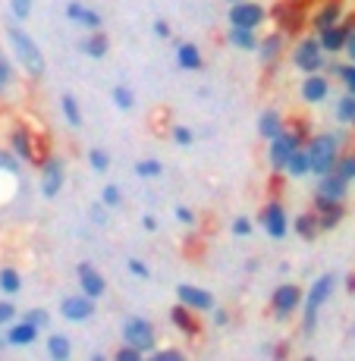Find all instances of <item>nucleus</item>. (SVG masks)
<instances>
[{
  "label": "nucleus",
  "mask_w": 355,
  "mask_h": 361,
  "mask_svg": "<svg viewBox=\"0 0 355 361\" xmlns=\"http://www.w3.org/2000/svg\"><path fill=\"white\" fill-rule=\"evenodd\" d=\"M333 289H337V274H330V270L321 274L308 289H305V298H302V327H299L305 339H311L318 333V317H321L324 305L330 302Z\"/></svg>",
  "instance_id": "f257e3e1"
},
{
  "label": "nucleus",
  "mask_w": 355,
  "mask_h": 361,
  "mask_svg": "<svg viewBox=\"0 0 355 361\" xmlns=\"http://www.w3.org/2000/svg\"><path fill=\"white\" fill-rule=\"evenodd\" d=\"M6 41H10L13 57H16V63L23 66L25 75H32V79H41V75L47 73L44 51H41L38 41H35L32 35L23 29V25H13V23L6 25Z\"/></svg>",
  "instance_id": "f03ea898"
},
{
  "label": "nucleus",
  "mask_w": 355,
  "mask_h": 361,
  "mask_svg": "<svg viewBox=\"0 0 355 361\" xmlns=\"http://www.w3.org/2000/svg\"><path fill=\"white\" fill-rule=\"evenodd\" d=\"M305 148L311 157V176H324L337 166L339 154H343V135L339 132H315Z\"/></svg>",
  "instance_id": "7ed1b4c3"
},
{
  "label": "nucleus",
  "mask_w": 355,
  "mask_h": 361,
  "mask_svg": "<svg viewBox=\"0 0 355 361\" xmlns=\"http://www.w3.org/2000/svg\"><path fill=\"white\" fill-rule=\"evenodd\" d=\"M267 16L274 19L277 32L283 35H302L305 25H311V16H308V6L302 0H280L267 10Z\"/></svg>",
  "instance_id": "20e7f679"
},
{
  "label": "nucleus",
  "mask_w": 355,
  "mask_h": 361,
  "mask_svg": "<svg viewBox=\"0 0 355 361\" xmlns=\"http://www.w3.org/2000/svg\"><path fill=\"white\" fill-rule=\"evenodd\" d=\"M327 57H330V54L321 47L318 35H302V38L292 44V66H296L302 75L324 73V69H327Z\"/></svg>",
  "instance_id": "39448f33"
},
{
  "label": "nucleus",
  "mask_w": 355,
  "mask_h": 361,
  "mask_svg": "<svg viewBox=\"0 0 355 361\" xmlns=\"http://www.w3.org/2000/svg\"><path fill=\"white\" fill-rule=\"evenodd\" d=\"M123 343H129V345H136L138 352H145V355H151L155 352V345H157V330H155V324L148 321V317H142V314H129V317H123Z\"/></svg>",
  "instance_id": "423d86ee"
},
{
  "label": "nucleus",
  "mask_w": 355,
  "mask_h": 361,
  "mask_svg": "<svg viewBox=\"0 0 355 361\" xmlns=\"http://www.w3.org/2000/svg\"><path fill=\"white\" fill-rule=\"evenodd\" d=\"M302 298H305L302 286H296V283H280V286L270 293V311H274V317L283 324L302 308Z\"/></svg>",
  "instance_id": "0eeeda50"
},
{
  "label": "nucleus",
  "mask_w": 355,
  "mask_h": 361,
  "mask_svg": "<svg viewBox=\"0 0 355 361\" xmlns=\"http://www.w3.org/2000/svg\"><path fill=\"white\" fill-rule=\"evenodd\" d=\"M57 311H60V317H64V321H69V324H85V321H92V317H95V311H97V298L85 295V293L79 289V293L60 298Z\"/></svg>",
  "instance_id": "6e6552de"
},
{
  "label": "nucleus",
  "mask_w": 355,
  "mask_h": 361,
  "mask_svg": "<svg viewBox=\"0 0 355 361\" xmlns=\"http://www.w3.org/2000/svg\"><path fill=\"white\" fill-rule=\"evenodd\" d=\"M258 224H261V230L270 235V239H287V233H289V217H287V207H283V201L280 198H267V204L261 207V214H258Z\"/></svg>",
  "instance_id": "1a4fd4ad"
},
{
  "label": "nucleus",
  "mask_w": 355,
  "mask_h": 361,
  "mask_svg": "<svg viewBox=\"0 0 355 361\" xmlns=\"http://www.w3.org/2000/svg\"><path fill=\"white\" fill-rule=\"evenodd\" d=\"M267 19H270L267 6L258 4V0H239V4H229V10H227V23L242 25V29H258Z\"/></svg>",
  "instance_id": "9d476101"
},
{
  "label": "nucleus",
  "mask_w": 355,
  "mask_h": 361,
  "mask_svg": "<svg viewBox=\"0 0 355 361\" xmlns=\"http://www.w3.org/2000/svg\"><path fill=\"white\" fill-rule=\"evenodd\" d=\"M66 183V161L57 154H51L44 164H41V195L44 198H57L64 192Z\"/></svg>",
  "instance_id": "9b49d317"
},
{
  "label": "nucleus",
  "mask_w": 355,
  "mask_h": 361,
  "mask_svg": "<svg viewBox=\"0 0 355 361\" xmlns=\"http://www.w3.org/2000/svg\"><path fill=\"white\" fill-rule=\"evenodd\" d=\"M311 207L318 211V220H321V233L337 230V226L346 220V201H330V198H324L321 192H315V198H311Z\"/></svg>",
  "instance_id": "f8f14e48"
},
{
  "label": "nucleus",
  "mask_w": 355,
  "mask_h": 361,
  "mask_svg": "<svg viewBox=\"0 0 355 361\" xmlns=\"http://www.w3.org/2000/svg\"><path fill=\"white\" fill-rule=\"evenodd\" d=\"M10 145H13V154L19 157V161H25V164H35V166H41L47 161L51 154H44V151H38L35 148V135L25 126H16L13 129V135H10Z\"/></svg>",
  "instance_id": "ddd939ff"
},
{
  "label": "nucleus",
  "mask_w": 355,
  "mask_h": 361,
  "mask_svg": "<svg viewBox=\"0 0 355 361\" xmlns=\"http://www.w3.org/2000/svg\"><path fill=\"white\" fill-rule=\"evenodd\" d=\"M330 75L327 73H308L302 75V85H299V98L305 104H311V107H318V104H324L330 98Z\"/></svg>",
  "instance_id": "4468645a"
},
{
  "label": "nucleus",
  "mask_w": 355,
  "mask_h": 361,
  "mask_svg": "<svg viewBox=\"0 0 355 361\" xmlns=\"http://www.w3.org/2000/svg\"><path fill=\"white\" fill-rule=\"evenodd\" d=\"M355 29V19H346V23H337V25H327V29L315 32L318 41H321V47L330 57H337V54L346 51V41H349V32Z\"/></svg>",
  "instance_id": "2eb2a0df"
},
{
  "label": "nucleus",
  "mask_w": 355,
  "mask_h": 361,
  "mask_svg": "<svg viewBox=\"0 0 355 361\" xmlns=\"http://www.w3.org/2000/svg\"><path fill=\"white\" fill-rule=\"evenodd\" d=\"M176 302L189 305V308L198 311V314H211V311L217 308L214 295L207 293V289H201V286H192V283H179L176 286Z\"/></svg>",
  "instance_id": "dca6fc26"
},
{
  "label": "nucleus",
  "mask_w": 355,
  "mask_h": 361,
  "mask_svg": "<svg viewBox=\"0 0 355 361\" xmlns=\"http://www.w3.org/2000/svg\"><path fill=\"white\" fill-rule=\"evenodd\" d=\"M283 51H287V35L283 32H270V35H264L261 38V44H258V60H261V66L267 69V73H274L277 63H280V57H283Z\"/></svg>",
  "instance_id": "f3484780"
},
{
  "label": "nucleus",
  "mask_w": 355,
  "mask_h": 361,
  "mask_svg": "<svg viewBox=\"0 0 355 361\" xmlns=\"http://www.w3.org/2000/svg\"><path fill=\"white\" fill-rule=\"evenodd\" d=\"M76 280H79L82 293L92 295V298H101L104 293H107V280H104V274L95 267L92 261H79V264H76Z\"/></svg>",
  "instance_id": "a211bd4d"
},
{
  "label": "nucleus",
  "mask_w": 355,
  "mask_h": 361,
  "mask_svg": "<svg viewBox=\"0 0 355 361\" xmlns=\"http://www.w3.org/2000/svg\"><path fill=\"white\" fill-rule=\"evenodd\" d=\"M66 19L76 25H82L85 32H95V29H104V16L101 10H95V6L82 4V0H69L66 4Z\"/></svg>",
  "instance_id": "6ab92c4d"
},
{
  "label": "nucleus",
  "mask_w": 355,
  "mask_h": 361,
  "mask_svg": "<svg viewBox=\"0 0 355 361\" xmlns=\"http://www.w3.org/2000/svg\"><path fill=\"white\" fill-rule=\"evenodd\" d=\"M170 324L176 327L179 333H183L186 339H195L201 333V321H198V311H192L189 305H183V302H176L170 308Z\"/></svg>",
  "instance_id": "aec40b11"
},
{
  "label": "nucleus",
  "mask_w": 355,
  "mask_h": 361,
  "mask_svg": "<svg viewBox=\"0 0 355 361\" xmlns=\"http://www.w3.org/2000/svg\"><path fill=\"white\" fill-rule=\"evenodd\" d=\"M343 0H318V10L311 13V29L321 32L327 25L343 23Z\"/></svg>",
  "instance_id": "412c9836"
},
{
  "label": "nucleus",
  "mask_w": 355,
  "mask_h": 361,
  "mask_svg": "<svg viewBox=\"0 0 355 361\" xmlns=\"http://www.w3.org/2000/svg\"><path fill=\"white\" fill-rule=\"evenodd\" d=\"M76 47H79V54H85L88 60H104L110 54V38L104 35V29H95V32L82 35Z\"/></svg>",
  "instance_id": "4be33fe9"
},
{
  "label": "nucleus",
  "mask_w": 355,
  "mask_h": 361,
  "mask_svg": "<svg viewBox=\"0 0 355 361\" xmlns=\"http://www.w3.org/2000/svg\"><path fill=\"white\" fill-rule=\"evenodd\" d=\"M349 179H343L339 173H324V176H318V192H321L324 198L330 201H346V195H349Z\"/></svg>",
  "instance_id": "5701e85b"
},
{
  "label": "nucleus",
  "mask_w": 355,
  "mask_h": 361,
  "mask_svg": "<svg viewBox=\"0 0 355 361\" xmlns=\"http://www.w3.org/2000/svg\"><path fill=\"white\" fill-rule=\"evenodd\" d=\"M258 29H242V25H227V41L236 47V51H246V54H255L261 44V38L255 35Z\"/></svg>",
  "instance_id": "b1692460"
},
{
  "label": "nucleus",
  "mask_w": 355,
  "mask_h": 361,
  "mask_svg": "<svg viewBox=\"0 0 355 361\" xmlns=\"http://www.w3.org/2000/svg\"><path fill=\"white\" fill-rule=\"evenodd\" d=\"M292 233L305 242H315L318 235H321V220H318L315 207H311V211H302L296 220H292Z\"/></svg>",
  "instance_id": "393cba45"
},
{
  "label": "nucleus",
  "mask_w": 355,
  "mask_h": 361,
  "mask_svg": "<svg viewBox=\"0 0 355 361\" xmlns=\"http://www.w3.org/2000/svg\"><path fill=\"white\" fill-rule=\"evenodd\" d=\"M176 66L186 69V73H198V69L205 66L201 47L192 44V41H183V44H176Z\"/></svg>",
  "instance_id": "a878e982"
},
{
  "label": "nucleus",
  "mask_w": 355,
  "mask_h": 361,
  "mask_svg": "<svg viewBox=\"0 0 355 361\" xmlns=\"http://www.w3.org/2000/svg\"><path fill=\"white\" fill-rule=\"evenodd\" d=\"M283 126H287V120H283L280 110H274V107L261 110V116H258V135L264 138V142H270V138L280 135Z\"/></svg>",
  "instance_id": "bb28decb"
},
{
  "label": "nucleus",
  "mask_w": 355,
  "mask_h": 361,
  "mask_svg": "<svg viewBox=\"0 0 355 361\" xmlns=\"http://www.w3.org/2000/svg\"><path fill=\"white\" fill-rule=\"evenodd\" d=\"M38 336H41V330L25 321V317L19 324H10V330H6V343L10 345H32Z\"/></svg>",
  "instance_id": "cd10ccee"
},
{
  "label": "nucleus",
  "mask_w": 355,
  "mask_h": 361,
  "mask_svg": "<svg viewBox=\"0 0 355 361\" xmlns=\"http://www.w3.org/2000/svg\"><path fill=\"white\" fill-rule=\"evenodd\" d=\"M47 355H51V361L73 358V343H69L66 333H51V336H47Z\"/></svg>",
  "instance_id": "c85d7f7f"
},
{
  "label": "nucleus",
  "mask_w": 355,
  "mask_h": 361,
  "mask_svg": "<svg viewBox=\"0 0 355 361\" xmlns=\"http://www.w3.org/2000/svg\"><path fill=\"white\" fill-rule=\"evenodd\" d=\"M287 176H292V179H305V176H311V157H308V148H299L296 154L289 157V164H287Z\"/></svg>",
  "instance_id": "c756f323"
},
{
  "label": "nucleus",
  "mask_w": 355,
  "mask_h": 361,
  "mask_svg": "<svg viewBox=\"0 0 355 361\" xmlns=\"http://www.w3.org/2000/svg\"><path fill=\"white\" fill-rule=\"evenodd\" d=\"M60 110H64V120L69 123L73 129H82V110H79V101H76V94L73 92H64L60 94Z\"/></svg>",
  "instance_id": "7c9ffc66"
},
{
  "label": "nucleus",
  "mask_w": 355,
  "mask_h": 361,
  "mask_svg": "<svg viewBox=\"0 0 355 361\" xmlns=\"http://www.w3.org/2000/svg\"><path fill=\"white\" fill-rule=\"evenodd\" d=\"M110 101H114V107L120 110V114H132V110H136V92H132L129 85L110 88Z\"/></svg>",
  "instance_id": "2f4dec72"
},
{
  "label": "nucleus",
  "mask_w": 355,
  "mask_h": 361,
  "mask_svg": "<svg viewBox=\"0 0 355 361\" xmlns=\"http://www.w3.org/2000/svg\"><path fill=\"white\" fill-rule=\"evenodd\" d=\"M337 120L343 123V126L355 129V94L343 92V98L337 101Z\"/></svg>",
  "instance_id": "473e14b6"
},
{
  "label": "nucleus",
  "mask_w": 355,
  "mask_h": 361,
  "mask_svg": "<svg viewBox=\"0 0 355 361\" xmlns=\"http://www.w3.org/2000/svg\"><path fill=\"white\" fill-rule=\"evenodd\" d=\"M19 289H23V274H19L16 267H4V270H0V293L16 295Z\"/></svg>",
  "instance_id": "72a5a7b5"
},
{
  "label": "nucleus",
  "mask_w": 355,
  "mask_h": 361,
  "mask_svg": "<svg viewBox=\"0 0 355 361\" xmlns=\"http://www.w3.org/2000/svg\"><path fill=\"white\" fill-rule=\"evenodd\" d=\"M136 176L138 179H157L164 173V164L161 161H155V157H142V161H136Z\"/></svg>",
  "instance_id": "f704fd0d"
},
{
  "label": "nucleus",
  "mask_w": 355,
  "mask_h": 361,
  "mask_svg": "<svg viewBox=\"0 0 355 361\" xmlns=\"http://www.w3.org/2000/svg\"><path fill=\"white\" fill-rule=\"evenodd\" d=\"M333 173H339L343 179L355 183V151H343V154H339V161H337V166H333Z\"/></svg>",
  "instance_id": "c9c22d12"
},
{
  "label": "nucleus",
  "mask_w": 355,
  "mask_h": 361,
  "mask_svg": "<svg viewBox=\"0 0 355 361\" xmlns=\"http://www.w3.org/2000/svg\"><path fill=\"white\" fill-rule=\"evenodd\" d=\"M337 82H339V85H343L349 94H355V63H352V60H346V63H339Z\"/></svg>",
  "instance_id": "e433bc0d"
},
{
  "label": "nucleus",
  "mask_w": 355,
  "mask_h": 361,
  "mask_svg": "<svg viewBox=\"0 0 355 361\" xmlns=\"http://www.w3.org/2000/svg\"><path fill=\"white\" fill-rule=\"evenodd\" d=\"M25 321L35 324V327L44 333V330H51V311L47 308H29L25 311Z\"/></svg>",
  "instance_id": "4c0bfd02"
},
{
  "label": "nucleus",
  "mask_w": 355,
  "mask_h": 361,
  "mask_svg": "<svg viewBox=\"0 0 355 361\" xmlns=\"http://www.w3.org/2000/svg\"><path fill=\"white\" fill-rule=\"evenodd\" d=\"M88 164L95 173H107L110 170V154L104 148H88Z\"/></svg>",
  "instance_id": "58836bf2"
},
{
  "label": "nucleus",
  "mask_w": 355,
  "mask_h": 361,
  "mask_svg": "<svg viewBox=\"0 0 355 361\" xmlns=\"http://www.w3.org/2000/svg\"><path fill=\"white\" fill-rule=\"evenodd\" d=\"M101 201L110 207V211H114V207H120V204H123V189H120L116 183H107V185L101 189Z\"/></svg>",
  "instance_id": "ea45409f"
},
{
  "label": "nucleus",
  "mask_w": 355,
  "mask_h": 361,
  "mask_svg": "<svg viewBox=\"0 0 355 361\" xmlns=\"http://www.w3.org/2000/svg\"><path fill=\"white\" fill-rule=\"evenodd\" d=\"M170 138L179 145V148H189V145H195V132H192L189 126H183V123L170 126Z\"/></svg>",
  "instance_id": "a19ab883"
},
{
  "label": "nucleus",
  "mask_w": 355,
  "mask_h": 361,
  "mask_svg": "<svg viewBox=\"0 0 355 361\" xmlns=\"http://www.w3.org/2000/svg\"><path fill=\"white\" fill-rule=\"evenodd\" d=\"M13 88V63L6 60V54L0 51V94H6Z\"/></svg>",
  "instance_id": "79ce46f5"
},
{
  "label": "nucleus",
  "mask_w": 355,
  "mask_h": 361,
  "mask_svg": "<svg viewBox=\"0 0 355 361\" xmlns=\"http://www.w3.org/2000/svg\"><path fill=\"white\" fill-rule=\"evenodd\" d=\"M252 230H255V224H252V217H246V214H242V217H236L233 224H229V233H233L236 239H248Z\"/></svg>",
  "instance_id": "37998d69"
},
{
  "label": "nucleus",
  "mask_w": 355,
  "mask_h": 361,
  "mask_svg": "<svg viewBox=\"0 0 355 361\" xmlns=\"http://www.w3.org/2000/svg\"><path fill=\"white\" fill-rule=\"evenodd\" d=\"M107 211H110V207L104 204V201H95V204L88 207V220H92L95 226H107V220H110Z\"/></svg>",
  "instance_id": "c03bdc74"
},
{
  "label": "nucleus",
  "mask_w": 355,
  "mask_h": 361,
  "mask_svg": "<svg viewBox=\"0 0 355 361\" xmlns=\"http://www.w3.org/2000/svg\"><path fill=\"white\" fill-rule=\"evenodd\" d=\"M32 6H35V0H10V13H13V19L25 23V19L32 16Z\"/></svg>",
  "instance_id": "a18cd8bd"
},
{
  "label": "nucleus",
  "mask_w": 355,
  "mask_h": 361,
  "mask_svg": "<svg viewBox=\"0 0 355 361\" xmlns=\"http://www.w3.org/2000/svg\"><path fill=\"white\" fill-rule=\"evenodd\" d=\"M126 267H129V274L136 276V280H151V267H148V264H145L142 258H129Z\"/></svg>",
  "instance_id": "49530a36"
},
{
  "label": "nucleus",
  "mask_w": 355,
  "mask_h": 361,
  "mask_svg": "<svg viewBox=\"0 0 355 361\" xmlns=\"http://www.w3.org/2000/svg\"><path fill=\"white\" fill-rule=\"evenodd\" d=\"M145 358V352H138L136 345H129V343H123L120 349L114 352V361H142Z\"/></svg>",
  "instance_id": "de8ad7c7"
},
{
  "label": "nucleus",
  "mask_w": 355,
  "mask_h": 361,
  "mask_svg": "<svg viewBox=\"0 0 355 361\" xmlns=\"http://www.w3.org/2000/svg\"><path fill=\"white\" fill-rule=\"evenodd\" d=\"M186 355L179 349H155L151 352V361H183Z\"/></svg>",
  "instance_id": "09e8293b"
},
{
  "label": "nucleus",
  "mask_w": 355,
  "mask_h": 361,
  "mask_svg": "<svg viewBox=\"0 0 355 361\" xmlns=\"http://www.w3.org/2000/svg\"><path fill=\"white\" fill-rule=\"evenodd\" d=\"M16 321V305L13 302H0V327H6V324Z\"/></svg>",
  "instance_id": "8fccbe9b"
},
{
  "label": "nucleus",
  "mask_w": 355,
  "mask_h": 361,
  "mask_svg": "<svg viewBox=\"0 0 355 361\" xmlns=\"http://www.w3.org/2000/svg\"><path fill=\"white\" fill-rule=\"evenodd\" d=\"M151 32H155V38H161V41H167L173 35V29H170V23H167V19H155Z\"/></svg>",
  "instance_id": "3c124183"
},
{
  "label": "nucleus",
  "mask_w": 355,
  "mask_h": 361,
  "mask_svg": "<svg viewBox=\"0 0 355 361\" xmlns=\"http://www.w3.org/2000/svg\"><path fill=\"white\" fill-rule=\"evenodd\" d=\"M173 214H176V220H179V224H186V226H192L195 220H198V217H195V211H192V207H186V204H179Z\"/></svg>",
  "instance_id": "603ef678"
},
{
  "label": "nucleus",
  "mask_w": 355,
  "mask_h": 361,
  "mask_svg": "<svg viewBox=\"0 0 355 361\" xmlns=\"http://www.w3.org/2000/svg\"><path fill=\"white\" fill-rule=\"evenodd\" d=\"M0 170L16 173V170H19V157H16V154H6V151H0Z\"/></svg>",
  "instance_id": "864d4df0"
},
{
  "label": "nucleus",
  "mask_w": 355,
  "mask_h": 361,
  "mask_svg": "<svg viewBox=\"0 0 355 361\" xmlns=\"http://www.w3.org/2000/svg\"><path fill=\"white\" fill-rule=\"evenodd\" d=\"M211 321H214V327H227L233 317H229L227 308H214V311H211Z\"/></svg>",
  "instance_id": "5fc2aeb1"
},
{
  "label": "nucleus",
  "mask_w": 355,
  "mask_h": 361,
  "mask_svg": "<svg viewBox=\"0 0 355 361\" xmlns=\"http://www.w3.org/2000/svg\"><path fill=\"white\" fill-rule=\"evenodd\" d=\"M142 230L145 233H157V217L155 214H142Z\"/></svg>",
  "instance_id": "6e6d98bb"
},
{
  "label": "nucleus",
  "mask_w": 355,
  "mask_h": 361,
  "mask_svg": "<svg viewBox=\"0 0 355 361\" xmlns=\"http://www.w3.org/2000/svg\"><path fill=\"white\" fill-rule=\"evenodd\" d=\"M346 60H352V63H355V29L349 32V41H346Z\"/></svg>",
  "instance_id": "4d7b16f0"
},
{
  "label": "nucleus",
  "mask_w": 355,
  "mask_h": 361,
  "mask_svg": "<svg viewBox=\"0 0 355 361\" xmlns=\"http://www.w3.org/2000/svg\"><path fill=\"white\" fill-rule=\"evenodd\" d=\"M274 355H277V358H287V355H289V345H287V343L274 345Z\"/></svg>",
  "instance_id": "13d9d810"
},
{
  "label": "nucleus",
  "mask_w": 355,
  "mask_h": 361,
  "mask_svg": "<svg viewBox=\"0 0 355 361\" xmlns=\"http://www.w3.org/2000/svg\"><path fill=\"white\" fill-rule=\"evenodd\" d=\"M346 293H355V274H349V276H346Z\"/></svg>",
  "instance_id": "bf43d9fd"
},
{
  "label": "nucleus",
  "mask_w": 355,
  "mask_h": 361,
  "mask_svg": "<svg viewBox=\"0 0 355 361\" xmlns=\"http://www.w3.org/2000/svg\"><path fill=\"white\" fill-rule=\"evenodd\" d=\"M224 4H239V0H224Z\"/></svg>",
  "instance_id": "052dcab7"
},
{
  "label": "nucleus",
  "mask_w": 355,
  "mask_h": 361,
  "mask_svg": "<svg viewBox=\"0 0 355 361\" xmlns=\"http://www.w3.org/2000/svg\"><path fill=\"white\" fill-rule=\"evenodd\" d=\"M352 151H355V142H352Z\"/></svg>",
  "instance_id": "680f3d73"
}]
</instances>
